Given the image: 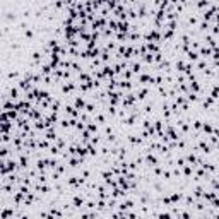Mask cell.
Wrapping results in <instances>:
<instances>
[{
    "label": "cell",
    "instance_id": "2",
    "mask_svg": "<svg viewBox=\"0 0 219 219\" xmlns=\"http://www.w3.org/2000/svg\"><path fill=\"white\" fill-rule=\"evenodd\" d=\"M84 105H86V103H84L82 98H77V99H75V106H77V108H84Z\"/></svg>",
    "mask_w": 219,
    "mask_h": 219
},
{
    "label": "cell",
    "instance_id": "5",
    "mask_svg": "<svg viewBox=\"0 0 219 219\" xmlns=\"http://www.w3.org/2000/svg\"><path fill=\"white\" fill-rule=\"evenodd\" d=\"M157 218H159V219H171V216H170L168 212H163V214H159Z\"/></svg>",
    "mask_w": 219,
    "mask_h": 219
},
{
    "label": "cell",
    "instance_id": "6",
    "mask_svg": "<svg viewBox=\"0 0 219 219\" xmlns=\"http://www.w3.org/2000/svg\"><path fill=\"white\" fill-rule=\"evenodd\" d=\"M183 173H185V176H190V175H192V168H185Z\"/></svg>",
    "mask_w": 219,
    "mask_h": 219
},
{
    "label": "cell",
    "instance_id": "4",
    "mask_svg": "<svg viewBox=\"0 0 219 219\" xmlns=\"http://www.w3.org/2000/svg\"><path fill=\"white\" fill-rule=\"evenodd\" d=\"M204 132H207V134H211V132H212V127H211L209 123H205V125H204Z\"/></svg>",
    "mask_w": 219,
    "mask_h": 219
},
{
    "label": "cell",
    "instance_id": "7",
    "mask_svg": "<svg viewBox=\"0 0 219 219\" xmlns=\"http://www.w3.org/2000/svg\"><path fill=\"white\" fill-rule=\"evenodd\" d=\"M214 219H219V214H216V216H214Z\"/></svg>",
    "mask_w": 219,
    "mask_h": 219
},
{
    "label": "cell",
    "instance_id": "3",
    "mask_svg": "<svg viewBox=\"0 0 219 219\" xmlns=\"http://www.w3.org/2000/svg\"><path fill=\"white\" fill-rule=\"evenodd\" d=\"M188 60H197V53L195 51H188Z\"/></svg>",
    "mask_w": 219,
    "mask_h": 219
},
{
    "label": "cell",
    "instance_id": "9",
    "mask_svg": "<svg viewBox=\"0 0 219 219\" xmlns=\"http://www.w3.org/2000/svg\"><path fill=\"white\" fill-rule=\"evenodd\" d=\"M218 178H219V176H218Z\"/></svg>",
    "mask_w": 219,
    "mask_h": 219
},
{
    "label": "cell",
    "instance_id": "1",
    "mask_svg": "<svg viewBox=\"0 0 219 219\" xmlns=\"http://www.w3.org/2000/svg\"><path fill=\"white\" fill-rule=\"evenodd\" d=\"M74 204H75V207H80V205L84 204V199H80V197H74Z\"/></svg>",
    "mask_w": 219,
    "mask_h": 219
},
{
    "label": "cell",
    "instance_id": "8",
    "mask_svg": "<svg viewBox=\"0 0 219 219\" xmlns=\"http://www.w3.org/2000/svg\"><path fill=\"white\" fill-rule=\"evenodd\" d=\"M204 219H207V218H204Z\"/></svg>",
    "mask_w": 219,
    "mask_h": 219
}]
</instances>
